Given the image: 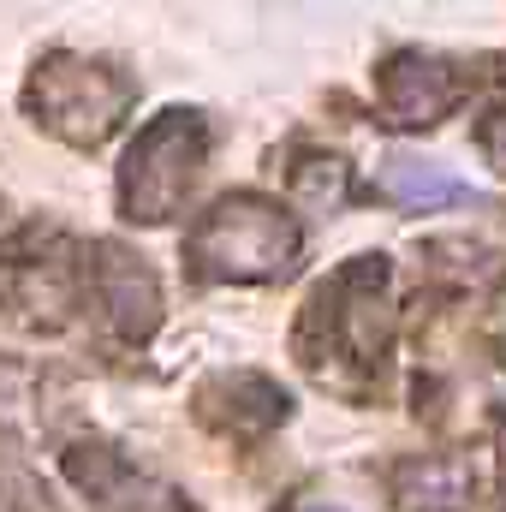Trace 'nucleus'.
<instances>
[{"mask_svg":"<svg viewBox=\"0 0 506 512\" xmlns=\"http://www.w3.org/2000/svg\"><path fill=\"white\" fill-rule=\"evenodd\" d=\"M66 465H72V477H78L90 495L108 501V512H191L179 489L149 483V477L126 471L108 447H78V453H66Z\"/></svg>","mask_w":506,"mask_h":512,"instance_id":"nucleus-7","label":"nucleus"},{"mask_svg":"<svg viewBox=\"0 0 506 512\" xmlns=\"http://www.w3.org/2000/svg\"><path fill=\"white\" fill-rule=\"evenodd\" d=\"M96 292L114 316V328L126 340H149L155 322H161V280L143 256H131L126 245H102V262H96Z\"/></svg>","mask_w":506,"mask_h":512,"instance_id":"nucleus-6","label":"nucleus"},{"mask_svg":"<svg viewBox=\"0 0 506 512\" xmlns=\"http://www.w3.org/2000/svg\"><path fill=\"white\" fill-rule=\"evenodd\" d=\"M298 221L256 197V191H239V197H221L185 239V256L197 262V274L209 280H280L292 262H298Z\"/></svg>","mask_w":506,"mask_h":512,"instance_id":"nucleus-1","label":"nucleus"},{"mask_svg":"<svg viewBox=\"0 0 506 512\" xmlns=\"http://www.w3.org/2000/svg\"><path fill=\"white\" fill-rule=\"evenodd\" d=\"M0 512H60V507H54V495L42 489L36 471H24V465H0Z\"/></svg>","mask_w":506,"mask_h":512,"instance_id":"nucleus-12","label":"nucleus"},{"mask_svg":"<svg viewBox=\"0 0 506 512\" xmlns=\"http://www.w3.org/2000/svg\"><path fill=\"white\" fill-rule=\"evenodd\" d=\"M203 155H209V126L203 114L191 108H167L161 120L137 131V143L126 149V167H120V203H126L131 221H173L203 173Z\"/></svg>","mask_w":506,"mask_h":512,"instance_id":"nucleus-2","label":"nucleus"},{"mask_svg":"<svg viewBox=\"0 0 506 512\" xmlns=\"http://www.w3.org/2000/svg\"><path fill=\"white\" fill-rule=\"evenodd\" d=\"M131 96H137L131 78H120L102 60H84V54H48L30 72V114L54 137L84 143V149L102 143L108 131L126 120Z\"/></svg>","mask_w":506,"mask_h":512,"instance_id":"nucleus-3","label":"nucleus"},{"mask_svg":"<svg viewBox=\"0 0 506 512\" xmlns=\"http://www.w3.org/2000/svg\"><path fill=\"white\" fill-rule=\"evenodd\" d=\"M334 328L352 346V358H376L393 334V298H387V262L364 256L352 274L334 286Z\"/></svg>","mask_w":506,"mask_h":512,"instance_id":"nucleus-5","label":"nucleus"},{"mask_svg":"<svg viewBox=\"0 0 506 512\" xmlns=\"http://www.w3.org/2000/svg\"><path fill=\"white\" fill-rule=\"evenodd\" d=\"M393 489L411 512H459L471 501V465L465 459H411V465H399Z\"/></svg>","mask_w":506,"mask_h":512,"instance_id":"nucleus-10","label":"nucleus"},{"mask_svg":"<svg viewBox=\"0 0 506 512\" xmlns=\"http://www.w3.org/2000/svg\"><path fill=\"white\" fill-rule=\"evenodd\" d=\"M0 298L24 316V322H60L72 310V268L66 262H6L0 268Z\"/></svg>","mask_w":506,"mask_h":512,"instance_id":"nucleus-9","label":"nucleus"},{"mask_svg":"<svg viewBox=\"0 0 506 512\" xmlns=\"http://www.w3.org/2000/svg\"><path fill=\"white\" fill-rule=\"evenodd\" d=\"M477 143H483V155H489V167L506 173V114H489L483 131H477Z\"/></svg>","mask_w":506,"mask_h":512,"instance_id":"nucleus-13","label":"nucleus"},{"mask_svg":"<svg viewBox=\"0 0 506 512\" xmlns=\"http://www.w3.org/2000/svg\"><path fill=\"white\" fill-rule=\"evenodd\" d=\"M381 197H393L399 209H441V203H471V185L453 173V167H441V161H429V155H405V149H393L387 161H381Z\"/></svg>","mask_w":506,"mask_h":512,"instance_id":"nucleus-8","label":"nucleus"},{"mask_svg":"<svg viewBox=\"0 0 506 512\" xmlns=\"http://www.w3.org/2000/svg\"><path fill=\"white\" fill-rule=\"evenodd\" d=\"M376 96H381V114L393 126H435V120H447L459 108L465 84H459V72L447 60H435L423 48H405V54H393L381 66Z\"/></svg>","mask_w":506,"mask_h":512,"instance_id":"nucleus-4","label":"nucleus"},{"mask_svg":"<svg viewBox=\"0 0 506 512\" xmlns=\"http://www.w3.org/2000/svg\"><path fill=\"white\" fill-rule=\"evenodd\" d=\"M304 512H340V507H304Z\"/></svg>","mask_w":506,"mask_h":512,"instance_id":"nucleus-14","label":"nucleus"},{"mask_svg":"<svg viewBox=\"0 0 506 512\" xmlns=\"http://www.w3.org/2000/svg\"><path fill=\"white\" fill-rule=\"evenodd\" d=\"M346 203V167L328 155H310L304 167H292V209H304V215H334Z\"/></svg>","mask_w":506,"mask_h":512,"instance_id":"nucleus-11","label":"nucleus"}]
</instances>
